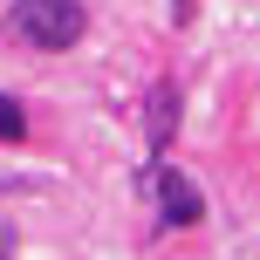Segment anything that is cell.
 I'll return each mask as SVG.
<instances>
[{
  "label": "cell",
  "instance_id": "cell-2",
  "mask_svg": "<svg viewBox=\"0 0 260 260\" xmlns=\"http://www.w3.org/2000/svg\"><path fill=\"white\" fill-rule=\"evenodd\" d=\"M144 185L157 192V212H165V226H199V219H206V199H199V185L185 178L178 165H151V171H144Z\"/></svg>",
  "mask_w": 260,
  "mask_h": 260
},
{
  "label": "cell",
  "instance_id": "cell-4",
  "mask_svg": "<svg viewBox=\"0 0 260 260\" xmlns=\"http://www.w3.org/2000/svg\"><path fill=\"white\" fill-rule=\"evenodd\" d=\"M27 137V117H21V103L14 96H0V144H21Z\"/></svg>",
  "mask_w": 260,
  "mask_h": 260
},
{
  "label": "cell",
  "instance_id": "cell-6",
  "mask_svg": "<svg viewBox=\"0 0 260 260\" xmlns=\"http://www.w3.org/2000/svg\"><path fill=\"white\" fill-rule=\"evenodd\" d=\"M0 260H14V233H7V226H0Z\"/></svg>",
  "mask_w": 260,
  "mask_h": 260
},
{
  "label": "cell",
  "instance_id": "cell-1",
  "mask_svg": "<svg viewBox=\"0 0 260 260\" xmlns=\"http://www.w3.org/2000/svg\"><path fill=\"white\" fill-rule=\"evenodd\" d=\"M7 35L21 41V48H76L82 35H89V14H82V0H14L7 7Z\"/></svg>",
  "mask_w": 260,
  "mask_h": 260
},
{
  "label": "cell",
  "instance_id": "cell-5",
  "mask_svg": "<svg viewBox=\"0 0 260 260\" xmlns=\"http://www.w3.org/2000/svg\"><path fill=\"white\" fill-rule=\"evenodd\" d=\"M192 7H199V0H171V14H178V21H192Z\"/></svg>",
  "mask_w": 260,
  "mask_h": 260
},
{
  "label": "cell",
  "instance_id": "cell-3",
  "mask_svg": "<svg viewBox=\"0 0 260 260\" xmlns=\"http://www.w3.org/2000/svg\"><path fill=\"white\" fill-rule=\"evenodd\" d=\"M171 117H178V96H171V89H151V151H165Z\"/></svg>",
  "mask_w": 260,
  "mask_h": 260
}]
</instances>
